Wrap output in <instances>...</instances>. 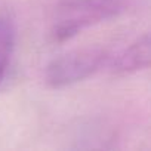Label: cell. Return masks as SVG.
Listing matches in <instances>:
<instances>
[{
  "instance_id": "2",
  "label": "cell",
  "mask_w": 151,
  "mask_h": 151,
  "mask_svg": "<svg viewBox=\"0 0 151 151\" xmlns=\"http://www.w3.org/2000/svg\"><path fill=\"white\" fill-rule=\"evenodd\" d=\"M111 53L101 46L70 50L52 59L45 70V82L52 89H64L83 82L108 65Z\"/></svg>"
},
{
  "instance_id": "3",
  "label": "cell",
  "mask_w": 151,
  "mask_h": 151,
  "mask_svg": "<svg viewBox=\"0 0 151 151\" xmlns=\"http://www.w3.org/2000/svg\"><path fill=\"white\" fill-rule=\"evenodd\" d=\"M150 67V36L145 33L120 50L111 55L107 68L113 74H132Z\"/></svg>"
},
{
  "instance_id": "4",
  "label": "cell",
  "mask_w": 151,
  "mask_h": 151,
  "mask_svg": "<svg viewBox=\"0 0 151 151\" xmlns=\"http://www.w3.org/2000/svg\"><path fill=\"white\" fill-rule=\"evenodd\" d=\"M17 43V24L9 14L0 15V86L5 82Z\"/></svg>"
},
{
  "instance_id": "1",
  "label": "cell",
  "mask_w": 151,
  "mask_h": 151,
  "mask_svg": "<svg viewBox=\"0 0 151 151\" xmlns=\"http://www.w3.org/2000/svg\"><path fill=\"white\" fill-rule=\"evenodd\" d=\"M133 0H64L53 12L50 37L56 43L127 12Z\"/></svg>"
}]
</instances>
